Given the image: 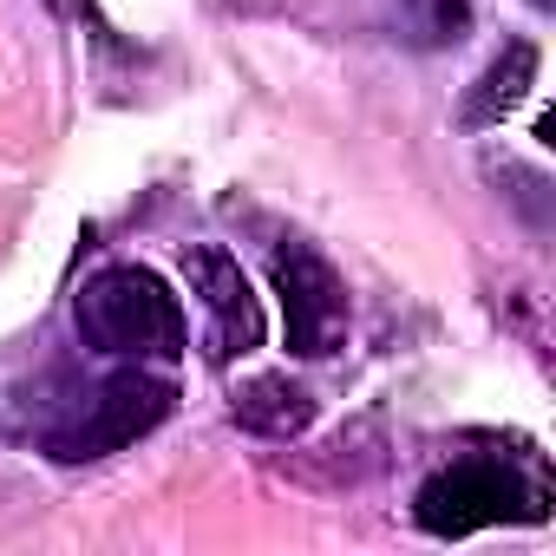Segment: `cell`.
<instances>
[{"label":"cell","instance_id":"6da1fadb","mask_svg":"<svg viewBox=\"0 0 556 556\" xmlns=\"http://www.w3.org/2000/svg\"><path fill=\"white\" fill-rule=\"evenodd\" d=\"M73 321H79V341L92 354H112V361H177L190 348L177 295L144 262L99 268L79 289V302H73Z\"/></svg>","mask_w":556,"mask_h":556},{"label":"cell","instance_id":"7a4b0ae2","mask_svg":"<svg viewBox=\"0 0 556 556\" xmlns=\"http://www.w3.org/2000/svg\"><path fill=\"white\" fill-rule=\"evenodd\" d=\"M177 406V387L157 380V374H112L99 387H86L73 406H60L47 426H40V452L60 458V465H92V458H112L125 452L131 439L157 432Z\"/></svg>","mask_w":556,"mask_h":556},{"label":"cell","instance_id":"3957f363","mask_svg":"<svg viewBox=\"0 0 556 556\" xmlns=\"http://www.w3.org/2000/svg\"><path fill=\"white\" fill-rule=\"evenodd\" d=\"M413 517L426 536H471L491 523H543L549 491H543V478L517 471L510 458H458L419 484Z\"/></svg>","mask_w":556,"mask_h":556},{"label":"cell","instance_id":"277c9868","mask_svg":"<svg viewBox=\"0 0 556 556\" xmlns=\"http://www.w3.org/2000/svg\"><path fill=\"white\" fill-rule=\"evenodd\" d=\"M275 295H282V321H289V354L321 361L341 348L348 334V282L334 275V262L308 242H282L268 255Z\"/></svg>","mask_w":556,"mask_h":556},{"label":"cell","instance_id":"5b68a950","mask_svg":"<svg viewBox=\"0 0 556 556\" xmlns=\"http://www.w3.org/2000/svg\"><path fill=\"white\" fill-rule=\"evenodd\" d=\"M184 268H190V289H197L203 308H210V354H216V361H236V354L262 348V302H255L249 282H242V262L203 242V249L184 255Z\"/></svg>","mask_w":556,"mask_h":556},{"label":"cell","instance_id":"8992f818","mask_svg":"<svg viewBox=\"0 0 556 556\" xmlns=\"http://www.w3.org/2000/svg\"><path fill=\"white\" fill-rule=\"evenodd\" d=\"M236 426L242 432H262V439H295L308 419H315V400L295 387V380H282V374H262V380H249L242 393H236Z\"/></svg>","mask_w":556,"mask_h":556},{"label":"cell","instance_id":"52a82bcc","mask_svg":"<svg viewBox=\"0 0 556 556\" xmlns=\"http://www.w3.org/2000/svg\"><path fill=\"white\" fill-rule=\"evenodd\" d=\"M530 79H536V47H510L484 79H478V92H471V105H465V125H497L523 92H530Z\"/></svg>","mask_w":556,"mask_h":556},{"label":"cell","instance_id":"ba28073f","mask_svg":"<svg viewBox=\"0 0 556 556\" xmlns=\"http://www.w3.org/2000/svg\"><path fill=\"white\" fill-rule=\"evenodd\" d=\"M400 8H406V27H413L419 47H445V40H458L465 21H471L465 0H400Z\"/></svg>","mask_w":556,"mask_h":556}]
</instances>
